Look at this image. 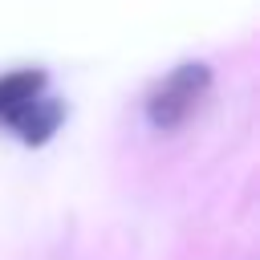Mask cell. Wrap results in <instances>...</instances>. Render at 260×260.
Segmentation results:
<instances>
[{
  "mask_svg": "<svg viewBox=\"0 0 260 260\" xmlns=\"http://www.w3.org/2000/svg\"><path fill=\"white\" fill-rule=\"evenodd\" d=\"M211 65L207 61H179L175 69H167L142 98V118L150 130L171 134L179 126H187L203 102L211 98Z\"/></svg>",
  "mask_w": 260,
  "mask_h": 260,
  "instance_id": "2",
  "label": "cell"
},
{
  "mask_svg": "<svg viewBox=\"0 0 260 260\" xmlns=\"http://www.w3.org/2000/svg\"><path fill=\"white\" fill-rule=\"evenodd\" d=\"M65 122V98L57 93L49 69L41 65H16L0 73V134L45 146Z\"/></svg>",
  "mask_w": 260,
  "mask_h": 260,
  "instance_id": "1",
  "label": "cell"
}]
</instances>
